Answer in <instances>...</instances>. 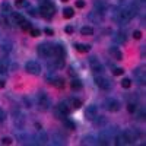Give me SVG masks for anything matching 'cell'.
<instances>
[{
    "label": "cell",
    "instance_id": "cell-1",
    "mask_svg": "<svg viewBox=\"0 0 146 146\" xmlns=\"http://www.w3.org/2000/svg\"><path fill=\"white\" fill-rule=\"evenodd\" d=\"M36 53H38V56L42 57V58L54 57V45L48 44V42H42V44L38 45V48H36Z\"/></svg>",
    "mask_w": 146,
    "mask_h": 146
},
{
    "label": "cell",
    "instance_id": "cell-2",
    "mask_svg": "<svg viewBox=\"0 0 146 146\" xmlns=\"http://www.w3.org/2000/svg\"><path fill=\"white\" fill-rule=\"evenodd\" d=\"M51 105V101L48 98V95L45 92H40L36 94V107H38L41 111H47Z\"/></svg>",
    "mask_w": 146,
    "mask_h": 146
},
{
    "label": "cell",
    "instance_id": "cell-3",
    "mask_svg": "<svg viewBox=\"0 0 146 146\" xmlns=\"http://www.w3.org/2000/svg\"><path fill=\"white\" fill-rule=\"evenodd\" d=\"M54 12H56V7H54L51 3L41 5V6H40V9H38V13H40L42 18H45V19H50V18H53Z\"/></svg>",
    "mask_w": 146,
    "mask_h": 146
},
{
    "label": "cell",
    "instance_id": "cell-4",
    "mask_svg": "<svg viewBox=\"0 0 146 146\" xmlns=\"http://www.w3.org/2000/svg\"><path fill=\"white\" fill-rule=\"evenodd\" d=\"M25 70L28 73H31V75H40L41 66H40L38 62H35V60H29V62H27V64H25Z\"/></svg>",
    "mask_w": 146,
    "mask_h": 146
},
{
    "label": "cell",
    "instance_id": "cell-5",
    "mask_svg": "<svg viewBox=\"0 0 146 146\" xmlns=\"http://www.w3.org/2000/svg\"><path fill=\"white\" fill-rule=\"evenodd\" d=\"M123 135H124V139H126V145H130V143H135L137 140L139 133L135 129H129V130L123 131Z\"/></svg>",
    "mask_w": 146,
    "mask_h": 146
},
{
    "label": "cell",
    "instance_id": "cell-6",
    "mask_svg": "<svg viewBox=\"0 0 146 146\" xmlns=\"http://www.w3.org/2000/svg\"><path fill=\"white\" fill-rule=\"evenodd\" d=\"M105 108L108 110V111H113V113H117L118 110H120V102L117 101V100H114V98H108V100H105Z\"/></svg>",
    "mask_w": 146,
    "mask_h": 146
},
{
    "label": "cell",
    "instance_id": "cell-7",
    "mask_svg": "<svg viewBox=\"0 0 146 146\" xmlns=\"http://www.w3.org/2000/svg\"><path fill=\"white\" fill-rule=\"evenodd\" d=\"M89 64H91V69L94 73H102L104 72V66L100 63V60L96 57H91L89 58Z\"/></svg>",
    "mask_w": 146,
    "mask_h": 146
},
{
    "label": "cell",
    "instance_id": "cell-8",
    "mask_svg": "<svg viewBox=\"0 0 146 146\" xmlns=\"http://www.w3.org/2000/svg\"><path fill=\"white\" fill-rule=\"evenodd\" d=\"M95 83L98 85V86H100L101 89H104V91H107V89H110V88H111V82H110V79H107V78H102V76H96V79H95Z\"/></svg>",
    "mask_w": 146,
    "mask_h": 146
},
{
    "label": "cell",
    "instance_id": "cell-9",
    "mask_svg": "<svg viewBox=\"0 0 146 146\" xmlns=\"http://www.w3.org/2000/svg\"><path fill=\"white\" fill-rule=\"evenodd\" d=\"M40 133L36 135L35 137H32V143L34 145H45L47 142H48V136H47V133H44V131H41V130H38Z\"/></svg>",
    "mask_w": 146,
    "mask_h": 146
},
{
    "label": "cell",
    "instance_id": "cell-10",
    "mask_svg": "<svg viewBox=\"0 0 146 146\" xmlns=\"http://www.w3.org/2000/svg\"><path fill=\"white\" fill-rule=\"evenodd\" d=\"M47 80H48V83L54 85V86H57V88H63L64 86L63 79H60V78H57L54 75H50V73H48V76H47Z\"/></svg>",
    "mask_w": 146,
    "mask_h": 146
},
{
    "label": "cell",
    "instance_id": "cell-11",
    "mask_svg": "<svg viewBox=\"0 0 146 146\" xmlns=\"http://www.w3.org/2000/svg\"><path fill=\"white\" fill-rule=\"evenodd\" d=\"M96 114H98V107L96 105H88L86 108H85V117H86L88 120H92Z\"/></svg>",
    "mask_w": 146,
    "mask_h": 146
},
{
    "label": "cell",
    "instance_id": "cell-12",
    "mask_svg": "<svg viewBox=\"0 0 146 146\" xmlns=\"http://www.w3.org/2000/svg\"><path fill=\"white\" fill-rule=\"evenodd\" d=\"M94 6H95V12H98V13H101V15H104L107 12V9H108V5L105 2H102V0H96V2L94 3Z\"/></svg>",
    "mask_w": 146,
    "mask_h": 146
},
{
    "label": "cell",
    "instance_id": "cell-13",
    "mask_svg": "<svg viewBox=\"0 0 146 146\" xmlns=\"http://www.w3.org/2000/svg\"><path fill=\"white\" fill-rule=\"evenodd\" d=\"M64 139H66V137L62 136L60 133H54V135L51 136V143H53V145H64V143H66Z\"/></svg>",
    "mask_w": 146,
    "mask_h": 146
},
{
    "label": "cell",
    "instance_id": "cell-14",
    "mask_svg": "<svg viewBox=\"0 0 146 146\" xmlns=\"http://www.w3.org/2000/svg\"><path fill=\"white\" fill-rule=\"evenodd\" d=\"M92 120H94V124H95L96 127H104V126L107 124V118L102 117V115H98V114H96Z\"/></svg>",
    "mask_w": 146,
    "mask_h": 146
},
{
    "label": "cell",
    "instance_id": "cell-15",
    "mask_svg": "<svg viewBox=\"0 0 146 146\" xmlns=\"http://www.w3.org/2000/svg\"><path fill=\"white\" fill-rule=\"evenodd\" d=\"M88 18H89V21H92V22H95V23H96V22H98V23L102 22V15L98 13V12H95V10L91 12V13L88 15Z\"/></svg>",
    "mask_w": 146,
    "mask_h": 146
},
{
    "label": "cell",
    "instance_id": "cell-16",
    "mask_svg": "<svg viewBox=\"0 0 146 146\" xmlns=\"http://www.w3.org/2000/svg\"><path fill=\"white\" fill-rule=\"evenodd\" d=\"M0 10H2V15L3 16H10L12 15V6L9 3H2L0 6Z\"/></svg>",
    "mask_w": 146,
    "mask_h": 146
},
{
    "label": "cell",
    "instance_id": "cell-17",
    "mask_svg": "<svg viewBox=\"0 0 146 146\" xmlns=\"http://www.w3.org/2000/svg\"><path fill=\"white\" fill-rule=\"evenodd\" d=\"M9 69V58H2L0 60V75H5Z\"/></svg>",
    "mask_w": 146,
    "mask_h": 146
},
{
    "label": "cell",
    "instance_id": "cell-18",
    "mask_svg": "<svg viewBox=\"0 0 146 146\" xmlns=\"http://www.w3.org/2000/svg\"><path fill=\"white\" fill-rule=\"evenodd\" d=\"M110 54H111L115 60H121V58H123V54H121V51L118 50L117 47H110Z\"/></svg>",
    "mask_w": 146,
    "mask_h": 146
},
{
    "label": "cell",
    "instance_id": "cell-19",
    "mask_svg": "<svg viewBox=\"0 0 146 146\" xmlns=\"http://www.w3.org/2000/svg\"><path fill=\"white\" fill-rule=\"evenodd\" d=\"M64 54L66 51H64L63 45H60V44L54 45V57H64Z\"/></svg>",
    "mask_w": 146,
    "mask_h": 146
},
{
    "label": "cell",
    "instance_id": "cell-20",
    "mask_svg": "<svg viewBox=\"0 0 146 146\" xmlns=\"http://www.w3.org/2000/svg\"><path fill=\"white\" fill-rule=\"evenodd\" d=\"M0 50H2L3 53H10L12 51V42L7 41V40H5L2 44H0Z\"/></svg>",
    "mask_w": 146,
    "mask_h": 146
},
{
    "label": "cell",
    "instance_id": "cell-21",
    "mask_svg": "<svg viewBox=\"0 0 146 146\" xmlns=\"http://www.w3.org/2000/svg\"><path fill=\"white\" fill-rule=\"evenodd\" d=\"M70 86H72L73 91H80L82 89V80L78 79V78H75V79L70 82Z\"/></svg>",
    "mask_w": 146,
    "mask_h": 146
},
{
    "label": "cell",
    "instance_id": "cell-22",
    "mask_svg": "<svg viewBox=\"0 0 146 146\" xmlns=\"http://www.w3.org/2000/svg\"><path fill=\"white\" fill-rule=\"evenodd\" d=\"M114 40H115V42H118V44H124V42L127 41V36H126L124 32H117L115 36H114Z\"/></svg>",
    "mask_w": 146,
    "mask_h": 146
},
{
    "label": "cell",
    "instance_id": "cell-23",
    "mask_svg": "<svg viewBox=\"0 0 146 146\" xmlns=\"http://www.w3.org/2000/svg\"><path fill=\"white\" fill-rule=\"evenodd\" d=\"M75 47H76V50L79 53H88L91 50V45L89 44H76Z\"/></svg>",
    "mask_w": 146,
    "mask_h": 146
},
{
    "label": "cell",
    "instance_id": "cell-24",
    "mask_svg": "<svg viewBox=\"0 0 146 146\" xmlns=\"http://www.w3.org/2000/svg\"><path fill=\"white\" fill-rule=\"evenodd\" d=\"M25 21V18H23L21 13H15V15H12V22L16 23V25H21V23Z\"/></svg>",
    "mask_w": 146,
    "mask_h": 146
},
{
    "label": "cell",
    "instance_id": "cell-25",
    "mask_svg": "<svg viewBox=\"0 0 146 146\" xmlns=\"http://www.w3.org/2000/svg\"><path fill=\"white\" fill-rule=\"evenodd\" d=\"M82 145H96V139L92 136H86V137H83Z\"/></svg>",
    "mask_w": 146,
    "mask_h": 146
},
{
    "label": "cell",
    "instance_id": "cell-26",
    "mask_svg": "<svg viewBox=\"0 0 146 146\" xmlns=\"http://www.w3.org/2000/svg\"><path fill=\"white\" fill-rule=\"evenodd\" d=\"M73 15H75V12H73V9H72V7H66V9L63 10V16H64L66 19L73 18Z\"/></svg>",
    "mask_w": 146,
    "mask_h": 146
},
{
    "label": "cell",
    "instance_id": "cell-27",
    "mask_svg": "<svg viewBox=\"0 0 146 146\" xmlns=\"http://www.w3.org/2000/svg\"><path fill=\"white\" fill-rule=\"evenodd\" d=\"M80 34L82 35H94V29L91 27H82L80 28Z\"/></svg>",
    "mask_w": 146,
    "mask_h": 146
},
{
    "label": "cell",
    "instance_id": "cell-28",
    "mask_svg": "<svg viewBox=\"0 0 146 146\" xmlns=\"http://www.w3.org/2000/svg\"><path fill=\"white\" fill-rule=\"evenodd\" d=\"M63 123H64V127H66V129H69V130H75V127H76V126H75V123H73L72 120H67V118H64V120H63Z\"/></svg>",
    "mask_w": 146,
    "mask_h": 146
},
{
    "label": "cell",
    "instance_id": "cell-29",
    "mask_svg": "<svg viewBox=\"0 0 146 146\" xmlns=\"http://www.w3.org/2000/svg\"><path fill=\"white\" fill-rule=\"evenodd\" d=\"M15 6L16 7H27V6H29V3H28V0H16Z\"/></svg>",
    "mask_w": 146,
    "mask_h": 146
},
{
    "label": "cell",
    "instance_id": "cell-30",
    "mask_svg": "<svg viewBox=\"0 0 146 146\" xmlns=\"http://www.w3.org/2000/svg\"><path fill=\"white\" fill-rule=\"evenodd\" d=\"M70 104H72V107H73V108H80L82 101H80V100H78V98H72V100H70Z\"/></svg>",
    "mask_w": 146,
    "mask_h": 146
},
{
    "label": "cell",
    "instance_id": "cell-31",
    "mask_svg": "<svg viewBox=\"0 0 146 146\" xmlns=\"http://www.w3.org/2000/svg\"><path fill=\"white\" fill-rule=\"evenodd\" d=\"M21 28H22L23 31H29V29L32 28V25H31V22H28V21L25 19V21H23V22L21 23Z\"/></svg>",
    "mask_w": 146,
    "mask_h": 146
},
{
    "label": "cell",
    "instance_id": "cell-32",
    "mask_svg": "<svg viewBox=\"0 0 146 146\" xmlns=\"http://www.w3.org/2000/svg\"><path fill=\"white\" fill-rule=\"evenodd\" d=\"M121 86L126 88V89H129V88L131 86V80H130L129 78H124L123 80H121Z\"/></svg>",
    "mask_w": 146,
    "mask_h": 146
},
{
    "label": "cell",
    "instance_id": "cell-33",
    "mask_svg": "<svg viewBox=\"0 0 146 146\" xmlns=\"http://www.w3.org/2000/svg\"><path fill=\"white\" fill-rule=\"evenodd\" d=\"M29 34H31L32 36H40L41 31H40L38 28H31V29H29Z\"/></svg>",
    "mask_w": 146,
    "mask_h": 146
},
{
    "label": "cell",
    "instance_id": "cell-34",
    "mask_svg": "<svg viewBox=\"0 0 146 146\" xmlns=\"http://www.w3.org/2000/svg\"><path fill=\"white\" fill-rule=\"evenodd\" d=\"M23 104H25V107L27 108H29V107H32V104H31V98H29V96H23Z\"/></svg>",
    "mask_w": 146,
    "mask_h": 146
},
{
    "label": "cell",
    "instance_id": "cell-35",
    "mask_svg": "<svg viewBox=\"0 0 146 146\" xmlns=\"http://www.w3.org/2000/svg\"><path fill=\"white\" fill-rule=\"evenodd\" d=\"M113 73H114V75H115V76H120V75H123V73H124V70H123V69H121V67H114V70H113Z\"/></svg>",
    "mask_w": 146,
    "mask_h": 146
},
{
    "label": "cell",
    "instance_id": "cell-36",
    "mask_svg": "<svg viewBox=\"0 0 146 146\" xmlns=\"http://www.w3.org/2000/svg\"><path fill=\"white\" fill-rule=\"evenodd\" d=\"M127 110H129V113H135V111H136V104L130 102V104L127 105Z\"/></svg>",
    "mask_w": 146,
    "mask_h": 146
},
{
    "label": "cell",
    "instance_id": "cell-37",
    "mask_svg": "<svg viewBox=\"0 0 146 146\" xmlns=\"http://www.w3.org/2000/svg\"><path fill=\"white\" fill-rule=\"evenodd\" d=\"M29 15H31V16H38V9L31 7V9H29Z\"/></svg>",
    "mask_w": 146,
    "mask_h": 146
},
{
    "label": "cell",
    "instance_id": "cell-38",
    "mask_svg": "<svg viewBox=\"0 0 146 146\" xmlns=\"http://www.w3.org/2000/svg\"><path fill=\"white\" fill-rule=\"evenodd\" d=\"M6 120V113L3 111V108H0V123Z\"/></svg>",
    "mask_w": 146,
    "mask_h": 146
},
{
    "label": "cell",
    "instance_id": "cell-39",
    "mask_svg": "<svg viewBox=\"0 0 146 146\" xmlns=\"http://www.w3.org/2000/svg\"><path fill=\"white\" fill-rule=\"evenodd\" d=\"M2 143H3V145H10V143H12V139H10V137H3V139H2Z\"/></svg>",
    "mask_w": 146,
    "mask_h": 146
},
{
    "label": "cell",
    "instance_id": "cell-40",
    "mask_svg": "<svg viewBox=\"0 0 146 146\" xmlns=\"http://www.w3.org/2000/svg\"><path fill=\"white\" fill-rule=\"evenodd\" d=\"M140 36H142V32H140V31H135V32H133V38H136V40H139Z\"/></svg>",
    "mask_w": 146,
    "mask_h": 146
},
{
    "label": "cell",
    "instance_id": "cell-41",
    "mask_svg": "<svg viewBox=\"0 0 146 146\" xmlns=\"http://www.w3.org/2000/svg\"><path fill=\"white\" fill-rule=\"evenodd\" d=\"M83 6H85V2H83V0H78V2H76V7L82 9Z\"/></svg>",
    "mask_w": 146,
    "mask_h": 146
},
{
    "label": "cell",
    "instance_id": "cell-42",
    "mask_svg": "<svg viewBox=\"0 0 146 146\" xmlns=\"http://www.w3.org/2000/svg\"><path fill=\"white\" fill-rule=\"evenodd\" d=\"M44 32H45L47 35H53V34H54V31H53L51 28H45V29H44Z\"/></svg>",
    "mask_w": 146,
    "mask_h": 146
},
{
    "label": "cell",
    "instance_id": "cell-43",
    "mask_svg": "<svg viewBox=\"0 0 146 146\" xmlns=\"http://www.w3.org/2000/svg\"><path fill=\"white\" fill-rule=\"evenodd\" d=\"M139 118H145V108L139 111Z\"/></svg>",
    "mask_w": 146,
    "mask_h": 146
},
{
    "label": "cell",
    "instance_id": "cell-44",
    "mask_svg": "<svg viewBox=\"0 0 146 146\" xmlns=\"http://www.w3.org/2000/svg\"><path fill=\"white\" fill-rule=\"evenodd\" d=\"M66 32L67 34H72L73 32V27H66Z\"/></svg>",
    "mask_w": 146,
    "mask_h": 146
},
{
    "label": "cell",
    "instance_id": "cell-45",
    "mask_svg": "<svg viewBox=\"0 0 146 146\" xmlns=\"http://www.w3.org/2000/svg\"><path fill=\"white\" fill-rule=\"evenodd\" d=\"M40 5H47V3H50V0H38Z\"/></svg>",
    "mask_w": 146,
    "mask_h": 146
},
{
    "label": "cell",
    "instance_id": "cell-46",
    "mask_svg": "<svg viewBox=\"0 0 146 146\" xmlns=\"http://www.w3.org/2000/svg\"><path fill=\"white\" fill-rule=\"evenodd\" d=\"M5 85H6V82L0 79V88H5Z\"/></svg>",
    "mask_w": 146,
    "mask_h": 146
},
{
    "label": "cell",
    "instance_id": "cell-47",
    "mask_svg": "<svg viewBox=\"0 0 146 146\" xmlns=\"http://www.w3.org/2000/svg\"><path fill=\"white\" fill-rule=\"evenodd\" d=\"M35 127H36V130H41V124H38V123L35 124Z\"/></svg>",
    "mask_w": 146,
    "mask_h": 146
},
{
    "label": "cell",
    "instance_id": "cell-48",
    "mask_svg": "<svg viewBox=\"0 0 146 146\" xmlns=\"http://www.w3.org/2000/svg\"><path fill=\"white\" fill-rule=\"evenodd\" d=\"M62 2H67V0H62Z\"/></svg>",
    "mask_w": 146,
    "mask_h": 146
}]
</instances>
